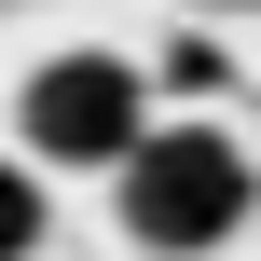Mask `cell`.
<instances>
[{"label": "cell", "mask_w": 261, "mask_h": 261, "mask_svg": "<svg viewBox=\"0 0 261 261\" xmlns=\"http://www.w3.org/2000/svg\"><path fill=\"white\" fill-rule=\"evenodd\" d=\"M110 193H124V234H138L151 261H206V248H234V234H248V206H261L248 138H234V124H151V138H138V165H124Z\"/></svg>", "instance_id": "6da1fadb"}, {"label": "cell", "mask_w": 261, "mask_h": 261, "mask_svg": "<svg viewBox=\"0 0 261 261\" xmlns=\"http://www.w3.org/2000/svg\"><path fill=\"white\" fill-rule=\"evenodd\" d=\"M14 138L41 179H124L151 138V69L138 55H41L14 96Z\"/></svg>", "instance_id": "7a4b0ae2"}, {"label": "cell", "mask_w": 261, "mask_h": 261, "mask_svg": "<svg viewBox=\"0 0 261 261\" xmlns=\"http://www.w3.org/2000/svg\"><path fill=\"white\" fill-rule=\"evenodd\" d=\"M41 234H55V193L28 151H0V261H41Z\"/></svg>", "instance_id": "3957f363"}, {"label": "cell", "mask_w": 261, "mask_h": 261, "mask_svg": "<svg viewBox=\"0 0 261 261\" xmlns=\"http://www.w3.org/2000/svg\"><path fill=\"white\" fill-rule=\"evenodd\" d=\"M165 83H179V96H206V83H220V41H206V28H193V41H165Z\"/></svg>", "instance_id": "277c9868"}]
</instances>
